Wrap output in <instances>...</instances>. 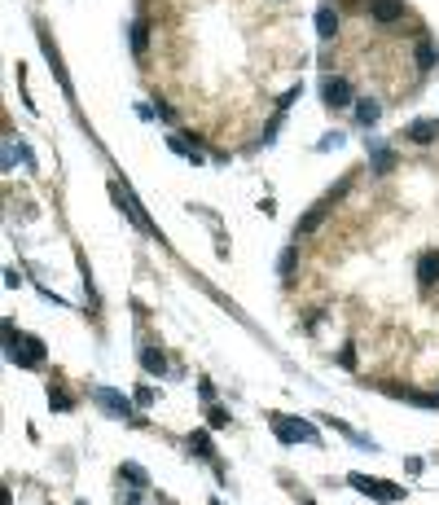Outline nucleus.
I'll return each mask as SVG.
<instances>
[{"mask_svg":"<svg viewBox=\"0 0 439 505\" xmlns=\"http://www.w3.org/2000/svg\"><path fill=\"white\" fill-rule=\"evenodd\" d=\"M49 404H53V408H70V395H62V391H49Z\"/></svg>","mask_w":439,"mask_h":505,"instance_id":"obj_20","label":"nucleus"},{"mask_svg":"<svg viewBox=\"0 0 439 505\" xmlns=\"http://www.w3.org/2000/svg\"><path fill=\"white\" fill-rule=\"evenodd\" d=\"M338 365H347V369H356V352H351V347H343V352H338Z\"/></svg>","mask_w":439,"mask_h":505,"instance_id":"obj_21","label":"nucleus"},{"mask_svg":"<svg viewBox=\"0 0 439 505\" xmlns=\"http://www.w3.org/2000/svg\"><path fill=\"white\" fill-rule=\"evenodd\" d=\"M347 484H351V488H360L365 497H374V501H400V497H405V488H400V484H387V479H369V475H351Z\"/></svg>","mask_w":439,"mask_h":505,"instance_id":"obj_2","label":"nucleus"},{"mask_svg":"<svg viewBox=\"0 0 439 505\" xmlns=\"http://www.w3.org/2000/svg\"><path fill=\"white\" fill-rule=\"evenodd\" d=\"M321 220H325V202H321V207H312V211H307V215H303V224H299V233H312V228H321Z\"/></svg>","mask_w":439,"mask_h":505,"instance_id":"obj_15","label":"nucleus"},{"mask_svg":"<svg viewBox=\"0 0 439 505\" xmlns=\"http://www.w3.org/2000/svg\"><path fill=\"white\" fill-rule=\"evenodd\" d=\"M189 444H194V448H198V453H203V457H207V462H211V457H216V448H211V439L203 435V430H194V435H189Z\"/></svg>","mask_w":439,"mask_h":505,"instance_id":"obj_16","label":"nucleus"},{"mask_svg":"<svg viewBox=\"0 0 439 505\" xmlns=\"http://www.w3.org/2000/svg\"><path fill=\"white\" fill-rule=\"evenodd\" d=\"M141 365H145V374H167V360H163V352L159 347H141Z\"/></svg>","mask_w":439,"mask_h":505,"instance_id":"obj_10","label":"nucleus"},{"mask_svg":"<svg viewBox=\"0 0 439 505\" xmlns=\"http://www.w3.org/2000/svg\"><path fill=\"white\" fill-rule=\"evenodd\" d=\"M435 62H439V49H435V40H422V44H418V66H422V70H431Z\"/></svg>","mask_w":439,"mask_h":505,"instance_id":"obj_12","label":"nucleus"},{"mask_svg":"<svg viewBox=\"0 0 439 505\" xmlns=\"http://www.w3.org/2000/svg\"><path fill=\"white\" fill-rule=\"evenodd\" d=\"M435 137H439L435 119H418V123H409V132H405V141H413V146H431Z\"/></svg>","mask_w":439,"mask_h":505,"instance_id":"obj_7","label":"nucleus"},{"mask_svg":"<svg viewBox=\"0 0 439 505\" xmlns=\"http://www.w3.org/2000/svg\"><path fill=\"white\" fill-rule=\"evenodd\" d=\"M5 352H9L14 365H40L44 347H40V339H18L14 326H5Z\"/></svg>","mask_w":439,"mask_h":505,"instance_id":"obj_1","label":"nucleus"},{"mask_svg":"<svg viewBox=\"0 0 439 505\" xmlns=\"http://www.w3.org/2000/svg\"><path fill=\"white\" fill-rule=\"evenodd\" d=\"M418 281L426 286V290L439 281V250H426V255L418 259Z\"/></svg>","mask_w":439,"mask_h":505,"instance_id":"obj_8","label":"nucleus"},{"mask_svg":"<svg viewBox=\"0 0 439 505\" xmlns=\"http://www.w3.org/2000/svg\"><path fill=\"white\" fill-rule=\"evenodd\" d=\"M207 417H211V426H216V430H224V426L233 422V417H229V408H211Z\"/></svg>","mask_w":439,"mask_h":505,"instance_id":"obj_17","label":"nucleus"},{"mask_svg":"<svg viewBox=\"0 0 439 505\" xmlns=\"http://www.w3.org/2000/svg\"><path fill=\"white\" fill-rule=\"evenodd\" d=\"M369 18L378 22V27H391V22L405 18V0H374V5H369Z\"/></svg>","mask_w":439,"mask_h":505,"instance_id":"obj_6","label":"nucleus"},{"mask_svg":"<svg viewBox=\"0 0 439 505\" xmlns=\"http://www.w3.org/2000/svg\"><path fill=\"white\" fill-rule=\"evenodd\" d=\"M110 194H114V198H119V202H123V207H127V215H132V224L141 228V233H150V237H154V233H159V228H154V224L145 220V211H141V202H136L132 194H127V189H119V185H110Z\"/></svg>","mask_w":439,"mask_h":505,"instance_id":"obj_5","label":"nucleus"},{"mask_svg":"<svg viewBox=\"0 0 439 505\" xmlns=\"http://www.w3.org/2000/svg\"><path fill=\"white\" fill-rule=\"evenodd\" d=\"M216 505H220V501H216Z\"/></svg>","mask_w":439,"mask_h":505,"instance_id":"obj_22","label":"nucleus"},{"mask_svg":"<svg viewBox=\"0 0 439 505\" xmlns=\"http://www.w3.org/2000/svg\"><path fill=\"white\" fill-rule=\"evenodd\" d=\"M97 404H101L110 417H123V422H136V417H132V404H127V395H119V391H110V387H97Z\"/></svg>","mask_w":439,"mask_h":505,"instance_id":"obj_4","label":"nucleus"},{"mask_svg":"<svg viewBox=\"0 0 439 505\" xmlns=\"http://www.w3.org/2000/svg\"><path fill=\"white\" fill-rule=\"evenodd\" d=\"M132 49L136 53L150 49V22H132Z\"/></svg>","mask_w":439,"mask_h":505,"instance_id":"obj_14","label":"nucleus"},{"mask_svg":"<svg viewBox=\"0 0 439 505\" xmlns=\"http://www.w3.org/2000/svg\"><path fill=\"white\" fill-rule=\"evenodd\" d=\"M378 115H382V106H378V101H369V97H365V101H356V123L374 128V123H378Z\"/></svg>","mask_w":439,"mask_h":505,"instance_id":"obj_11","label":"nucleus"},{"mask_svg":"<svg viewBox=\"0 0 439 505\" xmlns=\"http://www.w3.org/2000/svg\"><path fill=\"white\" fill-rule=\"evenodd\" d=\"M391 167H396V154L382 150V146H374V172H378V176H387Z\"/></svg>","mask_w":439,"mask_h":505,"instance_id":"obj_13","label":"nucleus"},{"mask_svg":"<svg viewBox=\"0 0 439 505\" xmlns=\"http://www.w3.org/2000/svg\"><path fill=\"white\" fill-rule=\"evenodd\" d=\"M321 101L329 110H343V106H351V83L343 75H325L321 79Z\"/></svg>","mask_w":439,"mask_h":505,"instance_id":"obj_3","label":"nucleus"},{"mask_svg":"<svg viewBox=\"0 0 439 505\" xmlns=\"http://www.w3.org/2000/svg\"><path fill=\"white\" fill-rule=\"evenodd\" d=\"M316 35H321V40H334V35H338V14H334V5H321V9H316Z\"/></svg>","mask_w":439,"mask_h":505,"instance_id":"obj_9","label":"nucleus"},{"mask_svg":"<svg viewBox=\"0 0 439 505\" xmlns=\"http://www.w3.org/2000/svg\"><path fill=\"white\" fill-rule=\"evenodd\" d=\"M294 259H299V255H294V246H290L286 255H281V277H290V273H294Z\"/></svg>","mask_w":439,"mask_h":505,"instance_id":"obj_19","label":"nucleus"},{"mask_svg":"<svg viewBox=\"0 0 439 505\" xmlns=\"http://www.w3.org/2000/svg\"><path fill=\"white\" fill-rule=\"evenodd\" d=\"M123 479L136 484V488H145V471H136V466H123Z\"/></svg>","mask_w":439,"mask_h":505,"instance_id":"obj_18","label":"nucleus"}]
</instances>
